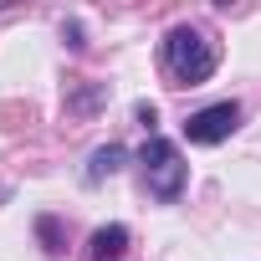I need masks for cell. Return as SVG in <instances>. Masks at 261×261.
Segmentation results:
<instances>
[{
  "instance_id": "6da1fadb",
  "label": "cell",
  "mask_w": 261,
  "mask_h": 261,
  "mask_svg": "<svg viewBox=\"0 0 261 261\" xmlns=\"http://www.w3.org/2000/svg\"><path fill=\"white\" fill-rule=\"evenodd\" d=\"M215 62H220V51H215V41H210L205 31L174 26V31L164 36V72L174 77V87H200V82H210Z\"/></svg>"
},
{
  "instance_id": "7a4b0ae2",
  "label": "cell",
  "mask_w": 261,
  "mask_h": 261,
  "mask_svg": "<svg viewBox=\"0 0 261 261\" xmlns=\"http://www.w3.org/2000/svg\"><path fill=\"white\" fill-rule=\"evenodd\" d=\"M139 164H144V190L154 195V200H179L185 195V159H179V149L169 144V139H149L144 144V154H139Z\"/></svg>"
},
{
  "instance_id": "3957f363",
  "label": "cell",
  "mask_w": 261,
  "mask_h": 261,
  "mask_svg": "<svg viewBox=\"0 0 261 261\" xmlns=\"http://www.w3.org/2000/svg\"><path fill=\"white\" fill-rule=\"evenodd\" d=\"M236 128H241V102H210V108L190 113L185 139H190V144H220V139L236 134Z\"/></svg>"
},
{
  "instance_id": "277c9868",
  "label": "cell",
  "mask_w": 261,
  "mask_h": 261,
  "mask_svg": "<svg viewBox=\"0 0 261 261\" xmlns=\"http://www.w3.org/2000/svg\"><path fill=\"white\" fill-rule=\"evenodd\" d=\"M128 251V225H102L92 230V261H118Z\"/></svg>"
},
{
  "instance_id": "5b68a950",
  "label": "cell",
  "mask_w": 261,
  "mask_h": 261,
  "mask_svg": "<svg viewBox=\"0 0 261 261\" xmlns=\"http://www.w3.org/2000/svg\"><path fill=\"white\" fill-rule=\"evenodd\" d=\"M123 159H128V154H123V144H108V149H97V154H92V169H87V179H108V174H118V169H123Z\"/></svg>"
},
{
  "instance_id": "8992f818",
  "label": "cell",
  "mask_w": 261,
  "mask_h": 261,
  "mask_svg": "<svg viewBox=\"0 0 261 261\" xmlns=\"http://www.w3.org/2000/svg\"><path fill=\"white\" fill-rule=\"evenodd\" d=\"M36 230H41V241H46V256H62V236H57V220H51V215H41V225H36Z\"/></svg>"
}]
</instances>
